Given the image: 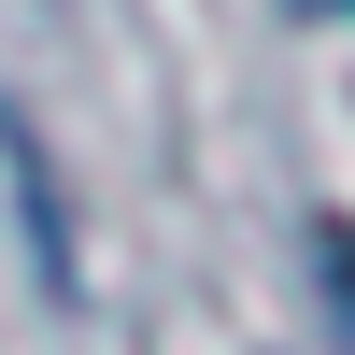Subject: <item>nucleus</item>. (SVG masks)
Returning <instances> with one entry per match:
<instances>
[{
	"label": "nucleus",
	"mask_w": 355,
	"mask_h": 355,
	"mask_svg": "<svg viewBox=\"0 0 355 355\" xmlns=\"http://www.w3.org/2000/svg\"><path fill=\"white\" fill-rule=\"evenodd\" d=\"M313 270H327V299H341V327H355V214L313 227Z\"/></svg>",
	"instance_id": "1"
}]
</instances>
